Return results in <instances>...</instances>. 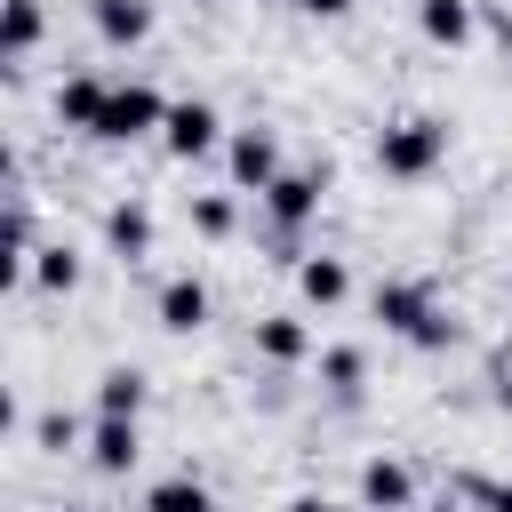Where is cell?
Listing matches in <instances>:
<instances>
[{"label":"cell","mask_w":512,"mask_h":512,"mask_svg":"<svg viewBox=\"0 0 512 512\" xmlns=\"http://www.w3.org/2000/svg\"><path fill=\"white\" fill-rule=\"evenodd\" d=\"M200 8H232V0H200Z\"/></svg>","instance_id":"cell-26"},{"label":"cell","mask_w":512,"mask_h":512,"mask_svg":"<svg viewBox=\"0 0 512 512\" xmlns=\"http://www.w3.org/2000/svg\"><path fill=\"white\" fill-rule=\"evenodd\" d=\"M144 400H152V384H144V368H128V360H112V368L96 376V408H104V416H144Z\"/></svg>","instance_id":"cell-18"},{"label":"cell","mask_w":512,"mask_h":512,"mask_svg":"<svg viewBox=\"0 0 512 512\" xmlns=\"http://www.w3.org/2000/svg\"><path fill=\"white\" fill-rule=\"evenodd\" d=\"M488 32H496V48L512 56V8H488Z\"/></svg>","instance_id":"cell-24"},{"label":"cell","mask_w":512,"mask_h":512,"mask_svg":"<svg viewBox=\"0 0 512 512\" xmlns=\"http://www.w3.org/2000/svg\"><path fill=\"white\" fill-rule=\"evenodd\" d=\"M152 232H160V224H152V208H144V200H136V192H128V200H112V208H104V248H112V256H120V264H128V272H136V264H144V256H152Z\"/></svg>","instance_id":"cell-8"},{"label":"cell","mask_w":512,"mask_h":512,"mask_svg":"<svg viewBox=\"0 0 512 512\" xmlns=\"http://www.w3.org/2000/svg\"><path fill=\"white\" fill-rule=\"evenodd\" d=\"M152 320H160L168 336H200V328H208V280H192V272L160 280V296H152Z\"/></svg>","instance_id":"cell-9"},{"label":"cell","mask_w":512,"mask_h":512,"mask_svg":"<svg viewBox=\"0 0 512 512\" xmlns=\"http://www.w3.org/2000/svg\"><path fill=\"white\" fill-rule=\"evenodd\" d=\"M496 504H504V512H512V480H496Z\"/></svg>","instance_id":"cell-25"},{"label":"cell","mask_w":512,"mask_h":512,"mask_svg":"<svg viewBox=\"0 0 512 512\" xmlns=\"http://www.w3.org/2000/svg\"><path fill=\"white\" fill-rule=\"evenodd\" d=\"M136 456H144V424H136V416H104V408H96V424H88V472H96V480H120Z\"/></svg>","instance_id":"cell-7"},{"label":"cell","mask_w":512,"mask_h":512,"mask_svg":"<svg viewBox=\"0 0 512 512\" xmlns=\"http://www.w3.org/2000/svg\"><path fill=\"white\" fill-rule=\"evenodd\" d=\"M88 24L104 48H144L152 40V0H88Z\"/></svg>","instance_id":"cell-13"},{"label":"cell","mask_w":512,"mask_h":512,"mask_svg":"<svg viewBox=\"0 0 512 512\" xmlns=\"http://www.w3.org/2000/svg\"><path fill=\"white\" fill-rule=\"evenodd\" d=\"M104 96H112V80H96V72H64V80H56V128H80V136H96V120H104Z\"/></svg>","instance_id":"cell-12"},{"label":"cell","mask_w":512,"mask_h":512,"mask_svg":"<svg viewBox=\"0 0 512 512\" xmlns=\"http://www.w3.org/2000/svg\"><path fill=\"white\" fill-rule=\"evenodd\" d=\"M256 360H272V368H304V360H320L304 312H264V320H256Z\"/></svg>","instance_id":"cell-11"},{"label":"cell","mask_w":512,"mask_h":512,"mask_svg":"<svg viewBox=\"0 0 512 512\" xmlns=\"http://www.w3.org/2000/svg\"><path fill=\"white\" fill-rule=\"evenodd\" d=\"M24 280H32L40 296H72V288H80V248H72V240H40L32 264H24Z\"/></svg>","instance_id":"cell-15"},{"label":"cell","mask_w":512,"mask_h":512,"mask_svg":"<svg viewBox=\"0 0 512 512\" xmlns=\"http://www.w3.org/2000/svg\"><path fill=\"white\" fill-rule=\"evenodd\" d=\"M40 440H48V448H72V440H80V424H72V416H48V424H40Z\"/></svg>","instance_id":"cell-23"},{"label":"cell","mask_w":512,"mask_h":512,"mask_svg":"<svg viewBox=\"0 0 512 512\" xmlns=\"http://www.w3.org/2000/svg\"><path fill=\"white\" fill-rule=\"evenodd\" d=\"M144 504H152V512H184V504L200 512V504H208V480H200V472H168V480L144 488Z\"/></svg>","instance_id":"cell-20"},{"label":"cell","mask_w":512,"mask_h":512,"mask_svg":"<svg viewBox=\"0 0 512 512\" xmlns=\"http://www.w3.org/2000/svg\"><path fill=\"white\" fill-rule=\"evenodd\" d=\"M320 384H328L336 400H360V384H368V352H360V344H328V352H320Z\"/></svg>","instance_id":"cell-19"},{"label":"cell","mask_w":512,"mask_h":512,"mask_svg":"<svg viewBox=\"0 0 512 512\" xmlns=\"http://www.w3.org/2000/svg\"><path fill=\"white\" fill-rule=\"evenodd\" d=\"M40 32H48L40 0H0V56H8V72H16V64H32Z\"/></svg>","instance_id":"cell-16"},{"label":"cell","mask_w":512,"mask_h":512,"mask_svg":"<svg viewBox=\"0 0 512 512\" xmlns=\"http://www.w3.org/2000/svg\"><path fill=\"white\" fill-rule=\"evenodd\" d=\"M296 296H304L312 312H336V304L352 296V264H344V256H296Z\"/></svg>","instance_id":"cell-14"},{"label":"cell","mask_w":512,"mask_h":512,"mask_svg":"<svg viewBox=\"0 0 512 512\" xmlns=\"http://www.w3.org/2000/svg\"><path fill=\"white\" fill-rule=\"evenodd\" d=\"M224 136H232V128H224V112H216L208 96H176L168 120H160V152H168V160H208Z\"/></svg>","instance_id":"cell-5"},{"label":"cell","mask_w":512,"mask_h":512,"mask_svg":"<svg viewBox=\"0 0 512 512\" xmlns=\"http://www.w3.org/2000/svg\"><path fill=\"white\" fill-rule=\"evenodd\" d=\"M160 120H168V96L152 88V80H112V96H104V120H96V144H144V136H160Z\"/></svg>","instance_id":"cell-3"},{"label":"cell","mask_w":512,"mask_h":512,"mask_svg":"<svg viewBox=\"0 0 512 512\" xmlns=\"http://www.w3.org/2000/svg\"><path fill=\"white\" fill-rule=\"evenodd\" d=\"M288 8H296V16H312V24H344L360 0H288Z\"/></svg>","instance_id":"cell-22"},{"label":"cell","mask_w":512,"mask_h":512,"mask_svg":"<svg viewBox=\"0 0 512 512\" xmlns=\"http://www.w3.org/2000/svg\"><path fill=\"white\" fill-rule=\"evenodd\" d=\"M280 168H288V160H280V136H272V128L248 120V128L224 136V176H232V192H264Z\"/></svg>","instance_id":"cell-6"},{"label":"cell","mask_w":512,"mask_h":512,"mask_svg":"<svg viewBox=\"0 0 512 512\" xmlns=\"http://www.w3.org/2000/svg\"><path fill=\"white\" fill-rule=\"evenodd\" d=\"M440 160H448V120H440V112H408V120H384V128H376V176L424 184Z\"/></svg>","instance_id":"cell-2"},{"label":"cell","mask_w":512,"mask_h":512,"mask_svg":"<svg viewBox=\"0 0 512 512\" xmlns=\"http://www.w3.org/2000/svg\"><path fill=\"white\" fill-rule=\"evenodd\" d=\"M368 312L384 320V336H400V344H416V352H448V344H464V320H456V312L440 304V288H432V280H416V272L376 280Z\"/></svg>","instance_id":"cell-1"},{"label":"cell","mask_w":512,"mask_h":512,"mask_svg":"<svg viewBox=\"0 0 512 512\" xmlns=\"http://www.w3.org/2000/svg\"><path fill=\"white\" fill-rule=\"evenodd\" d=\"M256 200H264L272 232H304V224L320 216V200H328V160H312V168H280Z\"/></svg>","instance_id":"cell-4"},{"label":"cell","mask_w":512,"mask_h":512,"mask_svg":"<svg viewBox=\"0 0 512 512\" xmlns=\"http://www.w3.org/2000/svg\"><path fill=\"white\" fill-rule=\"evenodd\" d=\"M192 232H200V240H224V232H232V200H224V192H200V200H192Z\"/></svg>","instance_id":"cell-21"},{"label":"cell","mask_w":512,"mask_h":512,"mask_svg":"<svg viewBox=\"0 0 512 512\" xmlns=\"http://www.w3.org/2000/svg\"><path fill=\"white\" fill-rule=\"evenodd\" d=\"M416 32H424V48H472V32H480V0H416Z\"/></svg>","instance_id":"cell-10"},{"label":"cell","mask_w":512,"mask_h":512,"mask_svg":"<svg viewBox=\"0 0 512 512\" xmlns=\"http://www.w3.org/2000/svg\"><path fill=\"white\" fill-rule=\"evenodd\" d=\"M424 488H416V472L400 464V456H368L360 464V504H416Z\"/></svg>","instance_id":"cell-17"}]
</instances>
